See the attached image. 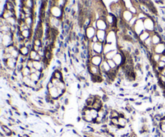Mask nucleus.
<instances>
[{"mask_svg":"<svg viewBox=\"0 0 165 137\" xmlns=\"http://www.w3.org/2000/svg\"><path fill=\"white\" fill-rule=\"evenodd\" d=\"M63 71H64V72H65V73L69 72V70H68L67 68H66V67H64V68H63Z\"/></svg>","mask_w":165,"mask_h":137,"instance_id":"a18cd8bd","label":"nucleus"},{"mask_svg":"<svg viewBox=\"0 0 165 137\" xmlns=\"http://www.w3.org/2000/svg\"><path fill=\"white\" fill-rule=\"evenodd\" d=\"M33 66L37 71H43L44 70V64L41 61H33Z\"/></svg>","mask_w":165,"mask_h":137,"instance_id":"5701e85b","label":"nucleus"},{"mask_svg":"<svg viewBox=\"0 0 165 137\" xmlns=\"http://www.w3.org/2000/svg\"><path fill=\"white\" fill-rule=\"evenodd\" d=\"M54 87V85L52 84V83L49 80V81L46 83V89H48V90H49V89H51V88H52V87Z\"/></svg>","mask_w":165,"mask_h":137,"instance_id":"e433bc0d","label":"nucleus"},{"mask_svg":"<svg viewBox=\"0 0 165 137\" xmlns=\"http://www.w3.org/2000/svg\"><path fill=\"white\" fill-rule=\"evenodd\" d=\"M136 15H137V17H138V19H141V20H144L146 18L148 17L145 13L140 11V10H139V12H138V14H137Z\"/></svg>","mask_w":165,"mask_h":137,"instance_id":"2f4dec72","label":"nucleus"},{"mask_svg":"<svg viewBox=\"0 0 165 137\" xmlns=\"http://www.w3.org/2000/svg\"><path fill=\"white\" fill-rule=\"evenodd\" d=\"M26 67H27L28 68H34V66H33V61L32 60H31V59H27V61L26 62Z\"/></svg>","mask_w":165,"mask_h":137,"instance_id":"f704fd0d","label":"nucleus"},{"mask_svg":"<svg viewBox=\"0 0 165 137\" xmlns=\"http://www.w3.org/2000/svg\"><path fill=\"white\" fill-rule=\"evenodd\" d=\"M151 35H152V33L149 32V31H144L143 32H142L138 36V40H139V42L140 43L143 44V42H144L146 39H147L149 37H151Z\"/></svg>","mask_w":165,"mask_h":137,"instance_id":"dca6fc26","label":"nucleus"},{"mask_svg":"<svg viewBox=\"0 0 165 137\" xmlns=\"http://www.w3.org/2000/svg\"><path fill=\"white\" fill-rule=\"evenodd\" d=\"M44 50H45V51H44V58L46 59V60L50 62L52 59V51L51 50H48V49L45 48V47H44Z\"/></svg>","mask_w":165,"mask_h":137,"instance_id":"b1692460","label":"nucleus"},{"mask_svg":"<svg viewBox=\"0 0 165 137\" xmlns=\"http://www.w3.org/2000/svg\"><path fill=\"white\" fill-rule=\"evenodd\" d=\"M17 19L16 17H10V18L6 19V23L10 26H15L17 25Z\"/></svg>","mask_w":165,"mask_h":137,"instance_id":"393cba45","label":"nucleus"},{"mask_svg":"<svg viewBox=\"0 0 165 137\" xmlns=\"http://www.w3.org/2000/svg\"><path fill=\"white\" fill-rule=\"evenodd\" d=\"M109 116L111 118H118L119 117V112L114 109H111L110 111V115Z\"/></svg>","mask_w":165,"mask_h":137,"instance_id":"cd10ccee","label":"nucleus"},{"mask_svg":"<svg viewBox=\"0 0 165 137\" xmlns=\"http://www.w3.org/2000/svg\"><path fill=\"white\" fill-rule=\"evenodd\" d=\"M103 60H104L103 55H97L90 59V64L94 66L100 67Z\"/></svg>","mask_w":165,"mask_h":137,"instance_id":"f8f14e48","label":"nucleus"},{"mask_svg":"<svg viewBox=\"0 0 165 137\" xmlns=\"http://www.w3.org/2000/svg\"><path fill=\"white\" fill-rule=\"evenodd\" d=\"M97 24V30H102V31H109V26L106 23V19L104 18H100L96 20Z\"/></svg>","mask_w":165,"mask_h":137,"instance_id":"423d86ee","label":"nucleus"},{"mask_svg":"<svg viewBox=\"0 0 165 137\" xmlns=\"http://www.w3.org/2000/svg\"><path fill=\"white\" fill-rule=\"evenodd\" d=\"M135 105H138V106H140V105H142V102L135 101Z\"/></svg>","mask_w":165,"mask_h":137,"instance_id":"49530a36","label":"nucleus"},{"mask_svg":"<svg viewBox=\"0 0 165 137\" xmlns=\"http://www.w3.org/2000/svg\"><path fill=\"white\" fill-rule=\"evenodd\" d=\"M160 129L161 132H165V124H160Z\"/></svg>","mask_w":165,"mask_h":137,"instance_id":"4c0bfd02","label":"nucleus"},{"mask_svg":"<svg viewBox=\"0 0 165 137\" xmlns=\"http://www.w3.org/2000/svg\"><path fill=\"white\" fill-rule=\"evenodd\" d=\"M10 55H11V57H12V58L18 59V57L19 56L20 53H19V51L18 50V49L15 48V49H14V50L12 51V52L10 53Z\"/></svg>","mask_w":165,"mask_h":137,"instance_id":"473e14b6","label":"nucleus"},{"mask_svg":"<svg viewBox=\"0 0 165 137\" xmlns=\"http://www.w3.org/2000/svg\"><path fill=\"white\" fill-rule=\"evenodd\" d=\"M153 53H156L159 55H163L165 53V43L161 42L160 43L156 46H153Z\"/></svg>","mask_w":165,"mask_h":137,"instance_id":"9b49d317","label":"nucleus"},{"mask_svg":"<svg viewBox=\"0 0 165 137\" xmlns=\"http://www.w3.org/2000/svg\"><path fill=\"white\" fill-rule=\"evenodd\" d=\"M1 127H2V129L3 132H4L6 135L10 136V135L12 134V131L7 127V126H6V125H2Z\"/></svg>","mask_w":165,"mask_h":137,"instance_id":"c85d7f7f","label":"nucleus"},{"mask_svg":"<svg viewBox=\"0 0 165 137\" xmlns=\"http://www.w3.org/2000/svg\"><path fill=\"white\" fill-rule=\"evenodd\" d=\"M2 37H3V34L2 32L0 31V45H2Z\"/></svg>","mask_w":165,"mask_h":137,"instance_id":"37998d69","label":"nucleus"},{"mask_svg":"<svg viewBox=\"0 0 165 137\" xmlns=\"http://www.w3.org/2000/svg\"><path fill=\"white\" fill-rule=\"evenodd\" d=\"M49 80H50V81L52 83V84L54 85V87H57L59 83H60V81H61V80L56 79V78H54V77H52V76L50 77V79H49Z\"/></svg>","mask_w":165,"mask_h":137,"instance_id":"72a5a7b5","label":"nucleus"},{"mask_svg":"<svg viewBox=\"0 0 165 137\" xmlns=\"http://www.w3.org/2000/svg\"><path fill=\"white\" fill-rule=\"evenodd\" d=\"M99 68H100L101 73V72H106V73L108 74L109 72L111 71L110 66H109L108 63H107V61L106 60V59H104V60L102 61L100 67H99Z\"/></svg>","mask_w":165,"mask_h":137,"instance_id":"f3484780","label":"nucleus"},{"mask_svg":"<svg viewBox=\"0 0 165 137\" xmlns=\"http://www.w3.org/2000/svg\"><path fill=\"white\" fill-rule=\"evenodd\" d=\"M89 45L92 50L96 52L97 55H103V49H104V43L101 42H97V43H93L92 42H89Z\"/></svg>","mask_w":165,"mask_h":137,"instance_id":"20e7f679","label":"nucleus"},{"mask_svg":"<svg viewBox=\"0 0 165 137\" xmlns=\"http://www.w3.org/2000/svg\"><path fill=\"white\" fill-rule=\"evenodd\" d=\"M152 45L153 46H156L157 44L160 43L162 41V38H161V35L159 33H156V32H152Z\"/></svg>","mask_w":165,"mask_h":137,"instance_id":"4468645a","label":"nucleus"},{"mask_svg":"<svg viewBox=\"0 0 165 137\" xmlns=\"http://www.w3.org/2000/svg\"><path fill=\"white\" fill-rule=\"evenodd\" d=\"M132 31H134V33L136 34V35H139L140 34L145 31L144 28V25H143V20L141 19H138V21L136 22V23L135 24V26L133 27Z\"/></svg>","mask_w":165,"mask_h":137,"instance_id":"39448f33","label":"nucleus"},{"mask_svg":"<svg viewBox=\"0 0 165 137\" xmlns=\"http://www.w3.org/2000/svg\"><path fill=\"white\" fill-rule=\"evenodd\" d=\"M41 49V47H38V46H36V45H33V47H32V50H34L35 51H36V52H38Z\"/></svg>","mask_w":165,"mask_h":137,"instance_id":"58836bf2","label":"nucleus"},{"mask_svg":"<svg viewBox=\"0 0 165 137\" xmlns=\"http://www.w3.org/2000/svg\"><path fill=\"white\" fill-rule=\"evenodd\" d=\"M117 39H118V36H117L116 31L110 30L107 31V35H106V43L116 44Z\"/></svg>","mask_w":165,"mask_h":137,"instance_id":"7ed1b4c3","label":"nucleus"},{"mask_svg":"<svg viewBox=\"0 0 165 137\" xmlns=\"http://www.w3.org/2000/svg\"><path fill=\"white\" fill-rule=\"evenodd\" d=\"M32 43H33V45L38 46V47H43V42H42V40L40 39V38H32Z\"/></svg>","mask_w":165,"mask_h":137,"instance_id":"bb28decb","label":"nucleus"},{"mask_svg":"<svg viewBox=\"0 0 165 137\" xmlns=\"http://www.w3.org/2000/svg\"><path fill=\"white\" fill-rule=\"evenodd\" d=\"M157 66H158V68H159L160 70H163L165 68V63L163 62V61H160L157 64Z\"/></svg>","mask_w":165,"mask_h":137,"instance_id":"c9c22d12","label":"nucleus"},{"mask_svg":"<svg viewBox=\"0 0 165 137\" xmlns=\"http://www.w3.org/2000/svg\"><path fill=\"white\" fill-rule=\"evenodd\" d=\"M51 76L54 77V78L57 79L59 80H64V77H63V74H62L61 70H59V69L55 70V71H53V72H52Z\"/></svg>","mask_w":165,"mask_h":137,"instance_id":"aec40b11","label":"nucleus"},{"mask_svg":"<svg viewBox=\"0 0 165 137\" xmlns=\"http://www.w3.org/2000/svg\"><path fill=\"white\" fill-rule=\"evenodd\" d=\"M56 64H57V66H59V67H61L62 66V63H61V61L60 60V59H57V60H56Z\"/></svg>","mask_w":165,"mask_h":137,"instance_id":"a19ab883","label":"nucleus"},{"mask_svg":"<svg viewBox=\"0 0 165 137\" xmlns=\"http://www.w3.org/2000/svg\"><path fill=\"white\" fill-rule=\"evenodd\" d=\"M19 51L20 55H22L23 56H25V57H28L29 53L31 51L30 49L28 47H27L26 46H23V47H22Z\"/></svg>","mask_w":165,"mask_h":137,"instance_id":"4be33fe9","label":"nucleus"},{"mask_svg":"<svg viewBox=\"0 0 165 137\" xmlns=\"http://www.w3.org/2000/svg\"><path fill=\"white\" fill-rule=\"evenodd\" d=\"M49 11H50V14L52 16L55 17V18H57L61 19H63V16L65 15V12H64V9H62L61 7H59L57 5H54L51 6L49 8Z\"/></svg>","mask_w":165,"mask_h":137,"instance_id":"f257e3e1","label":"nucleus"},{"mask_svg":"<svg viewBox=\"0 0 165 137\" xmlns=\"http://www.w3.org/2000/svg\"><path fill=\"white\" fill-rule=\"evenodd\" d=\"M30 71H31V74H32V73H36V71H37V70L35 68H31L30 69Z\"/></svg>","mask_w":165,"mask_h":137,"instance_id":"c03bdc74","label":"nucleus"},{"mask_svg":"<svg viewBox=\"0 0 165 137\" xmlns=\"http://www.w3.org/2000/svg\"><path fill=\"white\" fill-rule=\"evenodd\" d=\"M118 52V50H113V51H110L107 52L106 54L103 55V57H104V59H106V60H110V59H113L115 55H116V54Z\"/></svg>","mask_w":165,"mask_h":137,"instance_id":"6ab92c4d","label":"nucleus"},{"mask_svg":"<svg viewBox=\"0 0 165 137\" xmlns=\"http://www.w3.org/2000/svg\"><path fill=\"white\" fill-rule=\"evenodd\" d=\"M4 8L6 10H11V11H15V4L14 2H12L10 0H6V3H5V6H4Z\"/></svg>","mask_w":165,"mask_h":137,"instance_id":"412c9836","label":"nucleus"},{"mask_svg":"<svg viewBox=\"0 0 165 137\" xmlns=\"http://www.w3.org/2000/svg\"><path fill=\"white\" fill-rule=\"evenodd\" d=\"M161 74H163V75H165V68L162 70V71H161Z\"/></svg>","mask_w":165,"mask_h":137,"instance_id":"09e8293b","label":"nucleus"},{"mask_svg":"<svg viewBox=\"0 0 165 137\" xmlns=\"http://www.w3.org/2000/svg\"><path fill=\"white\" fill-rule=\"evenodd\" d=\"M106 35H107V31H102V30H97L96 32V36L98 38V41L101 43H105L106 39Z\"/></svg>","mask_w":165,"mask_h":137,"instance_id":"ddd939ff","label":"nucleus"},{"mask_svg":"<svg viewBox=\"0 0 165 137\" xmlns=\"http://www.w3.org/2000/svg\"><path fill=\"white\" fill-rule=\"evenodd\" d=\"M29 78L32 80L33 82H35V83H38L40 80V78L39 76H38L36 73H32V74H31V75H29Z\"/></svg>","mask_w":165,"mask_h":137,"instance_id":"c756f323","label":"nucleus"},{"mask_svg":"<svg viewBox=\"0 0 165 137\" xmlns=\"http://www.w3.org/2000/svg\"><path fill=\"white\" fill-rule=\"evenodd\" d=\"M38 55V52L35 51L34 50H31L30 53H29V55H28V59H31V60L34 61V60H35V59H36V55Z\"/></svg>","mask_w":165,"mask_h":137,"instance_id":"7c9ffc66","label":"nucleus"},{"mask_svg":"<svg viewBox=\"0 0 165 137\" xmlns=\"http://www.w3.org/2000/svg\"><path fill=\"white\" fill-rule=\"evenodd\" d=\"M96 32H97L96 28H94L93 26H89L85 30V35L87 39L90 41L94 36L96 35Z\"/></svg>","mask_w":165,"mask_h":137,"instance_id":"0eeeda50","label":"nucleus"},{"mask_svg":"<svg viewBox=\"0 0 165 137\" xmlns=\"http://www.w3.org/2000/svg\"><path fill=\"white\" fill-rule=\"evenodd\" d=\"M17 59L15 58H9L8 59H6V63H5V67L8 70H11L14 71L16 68V65H17Z\"/></svg>","mask_w":165,"mask_h":137,"instance_id":"9d476101","label":"nucleus"},{"mask_svg":"<svg viewBox=\"0 0 165 137\" xmlns=\"http://www.w3.org/2000/svg\"><path fill=\"white\" fill-rule=\"evenodd\" d=\"M21 74L23 77H27L31 75V71H30V68H28L27 67H24L21 71Z\"/></svg>","mask_w":165,"mask_h":137,"instance_id":"a878e982","label":"nucleus"},{"mask_svg":"<svg viewBox=\"0 0 165 137\" xmlns=\"http://www.w3.org/2000/svg\"><path fill=\"white\" fill-rule=\"evenodd\" d=\"M133 17H134V15L130 11V10L128 8H125L122 12V15H121V19L124 21L126 23H128L130 22Z\"/></svg>","mask_w":165,"mask_h":137,"instance_id":"6e6552de","label":"nucleus"},{"mask_svg":"<svg viewBox=\"0 0 165 137\" xmlns=\"http://www.w3.org/2000/svg\"><path fill=\"white\" fill-rule=\"evenodd\" d=\"M139 85V82H137V83H134V84H133L132 86L134 87H138Z\"/></svg>","mask_w":165,"mask_h":137,"instance_id":"de8ad7c7","label":"nucleus"},{"mask_svg":"<svg viewBox=\"0 0 165 137\" xmlns=\"http://www.w3.org/2000/svg\"><path fill=\"white\" fill-rule=\"evenodd\" d=\"M90 41L92 42L93 43H97V42H99V41H98V38H97V37L96 35L94 36V37H93V38H92V39L90 40Z\"/></svg>","mask_w":165,"mask_h":137,"instance_id":"ea45409f","label":"nucleus"},{"mask_svg":"<svg viewBox=\"0 0 165 137\" xmlns=\"http://www.w3.org/2000/svg\"><path fill=\"white\" fill-rule=\"evenodd\" d=\"M160 61H163V62L165 63V53L163 54V55H161V56H160Z\"/></svg>","mask_w":165,"mask_h":137,"instance_id":"79ce46f5","label":"nucleus"},{"mask_svg":"<svg viewBox=\"0 0 165 137\" xmlns=\"http://www.w3.org/2000/svg\"><path fill=\"white\" fill-rule=\"evenodd\" d=\"M87 71L89 72V75H101V71L99 67L94 66L91 64L87 65Z\"/></svg>","mask_w":165,"mask_h":137,"instance_id":"1a4fd4ad","label":"nucleus"},{"mask_svg":"<svg viewBox=\"0 0 165 137\" xmlns=\"http://www.w3.org/2000/svg\"><path fill=\"white\" fill-rule=\"evenodd\" d=\"M21 35L23 36L24 39H31L32 37V29H26L23 31L22 32H20Z\"/></svg>","mask_w":165,"mask_h":137,"instance_id":"a211bd4d","label":"nucleus"},{"mask_svg":"<svg viewBox=\"0 0 165 137\" xmlns=\"http://www.w3.org/2000/svg\"><path fill=\"white\" fill-rule=\"evenodd\" d=\"M143 25H144L145 31H147L151 33H152V32H154V31H155L156 23L152 17L148 16L147 18H146L144 20H143Z\"/></svg>","mask_w":165,"mask_h":137,"instance_id":"f03ea898","label":"nucleus"},{"mask_svg":"<svg viewBox=\"0 0 165 137\" xmlns=\"http://www.w3.org/2000/svg\"><path fill=\"white\" fill-rule=\"evenodd\" d=\"M49 96L52 98V99H53L55 100H58L59 98L61 97L60 96V94L58 92V89H57V87H53L52 88L49 89Z\"/></svg>","mask_w":165,"mask_h":137,"instance_id":"2eb2a0df","label":"nucleus"},{"mask_svg":"<svg viewBox=\"0 0 165 137\" xmlns=\"http://www.w3.org/2000/svg\"><path fill=\"white\" fill-rule=\"evenodd\" d=\"M164 90H165V83H164Z\"/></svg>","mask_w":165,"mask_h":137,"instance_id":"8fccbe9b","label":"nucleus"}]
</instances>
